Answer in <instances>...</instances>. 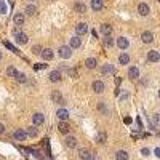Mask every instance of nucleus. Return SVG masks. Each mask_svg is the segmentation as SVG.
I'll return each mask as SVG.
<instances>
[{
	"instance_id": "nucleus-39",
	"label": "nucleus",
	"mask_w": 160,
	"mask_h": 160,
	"mask_svg": "<svg viewBox=\"0 0 160 160\" xmlns=\"http://www.w3.org/2000/svg\"><path fill=\"white\" fill-rule=\"evenodd\" d=\"M98 139H99V143H104V141H106V135L101 133L99 136H98Z\"/></svg>"
},
{
	"instance_id": "nucleus-7",
	"label": "nucleus",
	"mask_w": 160,
	"mask_h": 160,
	"mask_svg": "<svg viewBox=\"0 0 160 160\" xmlns=\"http://www.w3.org/2000/svg\"><path fill=\"white\" fill-rule=\"evenodd\" d=\"M13 138H15V141H26L27 139V135H26V131L22 130V128H16L15 131H13Z\"/></svg>"
},
{
	"instance_id": "nucleus-21",
	"label": "nucleus",
	"mask_w": 160,
	"mask_h": 160,
	"mask_svg": "<svg viewBox=\"0 0 160 160\" xmlns=\"http://www.w3.org/2000/svg\"><path fill=\"white\" fill-rule=\"evenodd\" d=\"M24 131H26L27 138H35V136L39 135V130H37V126H34V125H31L29 128H26Z\"/></svg>"
},
{
	"instance_id": "nucleus-26",
	"label": "nucleus",
	"mask_w": 160,
	"mask_h": 160,
	"mask_svg": "<svg viewBox=\"0 0 160 160\" xmlns=\"http://www.w3.org/2000/svg\"><path fill=\"white\" fill-rule=\"evenodd\" d=\"M101 32H102V35H111L112 34V26L107 24V22L101 24Z\"/></svg>"
},
{
	"instance_id": "nucleus-2",
	"label": "nucleus",
	"mask_w": 160,
	"mask_h": 160,
	"mask_svg": "<svg viewBox=\"0 0 160 160\" xmlns=\"http://www.w3.org/2000/svg\"><path fill=\"white\" fill-rule=\"evenodd\" d=\"M15 40H16L18 45H26L27 40H29V37H27L24 32H21V31H15Z\"/></svg>"
},
{
	"instance_id": "nucleus-29",
	"label": "nucleus",
	"mask_w": 160,
	"mask_h": 160,
	"mask_svg": "<svg viewBox=\"0 0 160 160\" xmlns=\"http://www.w3.org/2000/svg\"><path fill=\"white\" fill-rule=\"evenodd\" d=\"M119 63H120L122 66L128 64V63H130V55H126V53H122V55L119 56Z\"/></svg>"
},
{
	"instance_id": "nucleus-22",
	"label": "nucleus",
	"mask_w": 160,
	"mask_h": 160,
	"mask_svg": "<svg viewBox=\"0 0 160 160\" xmlns=\"http://www.w3.org/2000/svg\"><path fill=\"white\" fill-rule=\"evenodd\" d=\"M101 72L104 74V75H112V74L115 72V69H114V66H112V64H104L101 67Z\"/></svg>"
},
{
	"instance_id": "nucleus-9",
	"label": "nucleus",
	"mask_w": 160,
	"mask_h": 160,
	"mask_svg": "<svg viewBox=\"0 0 160 160\" xmlns=\"http://www.w3.org/2000/svg\"><path fill=\"white\" fill-rule=\"evenodd\" d=\"M87 32H88V24L87 22H79V24L75 26V34H77L79 37L85 35Z\"/></svg>"
},
{
	"instance_id": "nucleus-41",
	"label": "nucleus",
	"mask_w": 160,
	"mask_h": 160,
	"mask_svg": "<svg viewBox=\"0 0 160 160\" xmlns=\"http://www.w3.org/2000/svg\"><path fill=\"white\" fill-rule=\"evenodd\" d=\"M46 66H48V64H39V66H37V69H43V67H46Z\"/></svg>"
},
{
	"instance_id": "nucleus-37",
	"label": "nucleus",
	"mask_w": 160,
	"mask_h": 160,
	"mask_svg": "<svg viewBox=\"0 0 160 160\" xmlns=\"http://www.w3.org/2000/svg\"><path fill=\"white\" fill-rule=\"evenodd\" d=\"M141 155H143V157H149V155H150V149L143 147V149H141Z\"/></svg>"
},
{
	"instance_id": "nucleus-24",
	"label": "nucleus",
	"mask_w": 160,
	"mask_h": 160,
	"mask_svg": "<svg viewBox=\"0 0 160 160\" xmlns=\"http://www.w3.org/2000/svg\"><path fill=\"white\" fill-rule=\"evenodd\" d=\"M90 5H91V10H95V11H99V10H102V0H91L90 2Z\"/></svg>"
},
{
	"instance_id": "nucleus-27",
	"label": "nucleus",
	"mask_w": 160,
	"mask_h": 160,
	"mask_svg": "<svg viewBox=\"0 0 160 160\" xmlns=\"http://www.w3.org/2000/svg\"><path fill=\"white\" fill-rule=\"evenodd\" d=\"M5 74H7V77H13V79H15L16 74H18V69L15 67V66H8L7 70H5Z\"/></svg>"
},
{
	"instance_id": "nucleus-12",
	"label": "nucleus",
	"mask_w": 160,
	"mask_h": 160,
	"mask_svg": "<svg viewBox=\"0 0 160 160\" xmlns=\"http://www.w3.org/2000/svg\"><path fill=\"white\" fill-rule=\"evenodd\" d=\"M138 13H139V16H147L149 13H150V7L147 5V3L141 2L139 5H138Z\"/></svg>"
},
{
	"instance_id": "nucleus-1",
	"label": "nucleus",
	"mask_w": 160,
	"mask_h": 160,
	"mask_svg": "<svg viewBox=\"0 0 160 160\" xmlns=\"http://www.w3.org/2000/svg\"><path fill=\"white\" fill-rule=\"evenodd\" d=\"M58 55L63 59H69L70 56H72V48H70L69 45H63V46H59V48H58Z\"/></svg>"
},
{
	"instance_id": "nucleus-28",
	"label": "nucleus",
	"mask_w": 160,
	"mask_h": 160,
	"mask_svg": "<svg viewBox=\"0 0 160 160\" xmlns=\"http://www.w3.org/2000/svg\"><path fill=\"white\" fill-rule=\"evenodd\" d=\"M96 64H98L96 58H87V59H85V66H87V69H95V67H96Z\"/></svg>"
},
{
	"instance_id": "nucleus-10",
	"label": "nucleus",
	"mask_w": 160,
	"mask_h": 160,
	"mask_svg": "<svg viewBox=\"0 0 160 160\" xmlns=\"http://www.w3.org/2000/svg\"><path fill=\"white\" fill-rule=\"evenodd\" d=\"M114 43L119 46L120 50H126V48L130 46V42H128V39H126V37H119V39H115Z\"/></svg>"
},
{
	"instance_id": "nucleus-31",
	"label": "nucleus",
	"mask_w": 160,
	"mask_h": 160,
	"mask_svg": "<svg viewBox=\"0 0 160 160\" xmlns=\"http://www.w3.org/2000/svg\"><path fill=\"white\" fill-rule=\"evenodd\" d=\"M102 42H104V45L106 46H109V48H111V46H114V39H112V35H104V39H102Z\"/></svg>"
},
{
	"instance_id": "nucleus-11",
	"label": "nucleus",
	"mask_w": 160,
	"mask_h": 160,
	"mask_svg": "<svg viewBox=\"0 0 160 160\" xmlns=\"http://www.w3.org/2000/svg\"><path fill=\"white\" fill-rule=\"evenodd\" d=\"M77 154H79V159L80 160H93V154L88 149H79Z\"/></svg>"
},
{
	"instance_id": "nucleus-20",
	"label": "nucleus",
	"mask_w": 160,
	"mask_h": 160,
	"mask_svg": "<svg viewBox=\"0 0 160 160\" xmlns=\"http://www.w3.org/2000/svg\"><path fill=\"white\" fill-rule=\"evenodd\" d=\"M24 19H26L24 13H16V15L13 16V22H15L16 26H22V24H24Z\"/></svg>"
},
{
	"instance_id": "nucleus-23",
	"label": "nucleus",
	"mask_w": 160,
	"mask_h": 160,
	"mask_svg": "<svg viewBox=\"0 0 160 160\" xmlns=\"http://www.w3.org/2000/svg\"><path fill=\"white\" fill-rule=\"evenodd\" d=\"M128 159H130V155L123 149H120V150H117V152H115V160H128Z\"/></svg>"
},
{
	"instance_id": "nucleus-38",
	"label": "nucleus",
	"mask_w": 160,
	"mask_h": 160,
	"mask_svg": "<svg viewBox=\"0 0 160 160\" xmlns=\"http://www.w3.org/2000/svg\"><path fill=\"white\" fill-rule=\"evenodd\" d=\"M7 133V125L5 123H0V136H3Z\"/></svg>"
},
{
	"instance_id": "nucleus-4",
	"label": "nucleus",
	"mask_w": 160,
	"mask_h": 160,
	"mask_svg": "<svg viewBox=\"0 0 160 160\" xmlns=\"http://www.w3.org/2000/svg\"><path fill=\"white\" fill-rule=\"evenodd\" d=\"M91 90L95 91L96 95H101V93L106 90V85L101 82V80H95V82L91 83Z\"/></svg>"
},
{
	"instance_id": "nucleus-17",
	"label": "nucleus",
	"mask_w": 160,
	"mask_h": 160,
	"mask_svg": "<svg viewBox=\"0 0 160 160\" xmlns=\"http://www.w3.org/2000/svg\"><path fill=\"white\" fill-rule=\"evenodd\" d=\"M128 77L131 80H138L139 79V69L136 67V66H131V67L128 69Z\"/></svg>"
},
{
	"instance_id": "nucleus-35",
	"label": "nucleus",
	"mask_w": 160,
	"mask_h": 160,
	"mask_svg": "<svg viewBox=\"0 0 160 160\" xmlns=\"http://www.w3.org/2000/svg\"><path fill=\"white\" fill-rule=\"evenodd\" d=\"M98 107H99V111H101V112H102V114H104V115H109V109H107V107H106L104 104H102V102H101V104L98 106Z\"/></svg>"
},
{
	"instance_id": "nucleus-40",
	"label": "nucleus",
	"mask_w": 160,
	"mask_h": 160,
	"mask_svg": "<svg viewBox=\"0 0 160 160\" xmlns=\"http://www.w3.org/2000/svg\"><path fill=\"white\" fill-rule=\"evenodd\" d=\"M154 155H155V157H160V147H155L154 149Z\"/></svg>"
},
{
	"instance_id": "nucleus-18",
	"label": "nucleus",
	"mask_w": 160,
	"mask_h": 160,
	"mask_svg": "<svg viewBox=\"0 0 160 160\" xmlns=\"http://www.w3.org/2000/svg\"><path fill=\"white\" fill-rule=\"evenodd\" d=\"M51 99H53L55 102H58V104H66V101H64V98H63V95H61L59 91H53L51 93Z\"/></svg>"
},
{
	"instance_id": "nucleus-34",
	"label": "nucleus",
	"mask_w": 160,
	"mask_h": 160,
	"mask_svg": "<svg viewBox=\"0 0 160 160\" xmlns=\"http://www.w3.org/2000/svg\"><path fill=\"white\" fill-rule=\"evenodd\" d=\"M3 45H5V46H7L8 50H11L13 53H18V50H16V48H15V46H13L11 43H10V42H7V40H5V42H3Z\"/></svg>"
},
{
	"instance_id": "nucleus-6",
	"label": "nucleus",
	"mask_w": 160,
	"mask_h": 160,
	"mask_svg": "<svg viewBox=\"0 0 160 160\" xmlns=\"http://www.w3.org/2000/svg\"><path fill=\"white\" fill-rule=\"evenodd\" d=\"M40 56H42V59H43V61H51L55 58V51L51 48H42Z\"/></svg>"
},
{
	"instance_id": "nucleus-33",
	"label": "nucleus",
	"mask_w": 160,
	"mask_h": 160,
	"mask_svg": "<svg viewBox=\"0 0 160 160\" xmlns=\"http://www.w3.org/2000/svg\"><path fill=\"white\" fill-rule=\"evenodd\" d=\"M0 13H2V15H7V5H5L3 0H0Z\"/></svg>"
},
{
	"instance_id": "nucleus-30",
	"label": "nucleus",
	"mask_w": 160,
	"mask_h": 160,
	"mask_svg": "<svg viewBox=\"0 0 160 160\" xmlns=\"http://www.w3.org/2000/svg\"><path fill=\"white\" fill-rule=\"evenodd\" d=\"M15 80H16L18 83H26V82H27V77H26V74L18 72V74H16V77H15Z\"/></svg>"
},
{
	"instance_id": "nucleus-42",
	"label": "nucleus",
	"mask_w": 160,
	"mask_h": 160,
	"mask_svg": "<svg viewBox=\"0 0 160 160\" xmlns=\"http://www.w3.org/2000/svg\"><path fill=\"white\" fill-rule=\"evenodd\" d=\"M0 61H2V51H0Z\"/></svg>"
},
{
	"instance_id": "nucleus-13",
	"label": "nucleus",
	"mask_w": 160,
	"mask_h": 160,
	"mask_svg": "<svg viewBox=\"0 0 160 160\" xmlns=\"http://www.w3.org/2000/svg\"><path fill=\"white\" fill-rule=\"evenodd\" d=\"M147 61H149V63H159V61H160L159 51H157V50H150V51H147Z\"/></svg>"
},
{
	"instance_id": "nucleus-16",
	"label": "nucleus",
	"mask_w": 160,
	"mask_h": 160,
	"mask_svg": "<svg viewBox=\"0 0 160 160\" xmlns=\"http://www.w3.org/2000/svg\"><path fill=\"white\" fill-rule=\"evenodd\" d=\"M80 45H82V39H80L79 35H74V37H70L69 39V46L70 48H80Z\"/></svg>"
},
{
	"instance_id": "nucleus-32",
	"label": "nucleus",
	"mask_w": 160,
	"mask_h": 160,
	"mask_svg": "<svg viewBox=\"0 0 160 160\" xmlns=\"http://www.w3.org/2000/svg\"><path fill=\"white\" fill-rule=\"evenodd\" d=\"M24 11L27 13V15H31V16H32V15H35V11H37V7H35V5H27Z\"/></svg>"
},
{
	"instance_id": "nucleus-36",
	"label": "nucleus",
	"mask_w": 160,
	"mask_h": 160,
	"mask_svg": "<svg viewBox=\"0 0 160 160\" xmlns=\"http://www.w3.org/2000/svg\"><path fill=\"white\" fill-rule=\"evenodd\" d=\"M40 51H42L40 45H34V46H32V53H34V55H40Z\"/></svg>"
},
{
	"instance_id": "nucleus-14",
	"label": "nucleus",
	"mask_w": 160,
	"mask_h": 160,
	"mask_svg": "<svg viewBox=\"0 0 160 160\" xmlns=\"http://www.w3.org/2000/svg\"><path fill=\"white\" fill-rule=\"evenodd\" d=\"M58 131L63 135H69L70 133V125L67 122H58Z\"/></svg>"
},
{
	"instance_id": "nucleus-5",
	"label": "nucleus",
	"mask_w": 160,
	"mask_h": 160,
	"mask_svg": "<svg viewBox=\"0 0 160 160\" xmlns=\"http://www.w3.org/2000/svg\"><path fill=\"white\" fill-rule=\"evenodd\" d=\"M64 144H66L67 149H75L77 147V138H75V136H70V135H66Z\"/></svg>"
},
{
	"instance_id": "nucleus-8",
	"label": "nucleus",
	"mask_w": 160,
	"mask_h": 160,
	"mask_svg": "<svg viewBox=\"0 0 160 160\" xmlns=\"http://www.w3.org/2000/svg\"><path fill=\"white\" fill-rule=\"evenodd\" d=\"M56 117H58L59 122H67L70 117V112L67 109H58L56 111Z\"/></svg>"
},
{
	"instance_id": "nucleus-15",
	"label": "nucleus",
	"mask_w": 160,
	"mask_h": 160,
	"mask_svg": "<svg viewBox=\"0 0 160 160\" xmlns=\"http://www.w3.org/2000/svg\"><path fill=\"white\" fill-rule=\"evenodd\" d=\"M141 40H143V43H152L154 42V34L150 31H144L143 34H141Z\"/></svg>"
},
{
	"instance_id": "nucleus-3",
	"label": "nucleus",
	"mask_w": 160,
	"mask_h": 160,
	"mask_svg": "<svg viewBox=\"0 0 160 160\" xmlns=\"http://www.w3.org/2000/svg\"><path fill=\"white\" fill-rule=\"evenodd\" d=\"M45 123V115L42 114V112H35L34 115H32V125L34 126H40Z\"/></svg>"
},
{
	"instance_id": "nucleus-19",
	"label": "nucleus",
	"mask_w": 160,
	"mask_h": 160,
	"mask_svg": "<svg viewBox=\"0 0 160 160\" xmlns=\"http://www.w3.org/2000/svg\"><path fill=\"white\" fill-rule=\"evenodd\" d=\"M48 79H50V82L58 83V82H61V72H59V70H51L50 75H48Z\"/></svg>"
},
{
	"instance_id": "nucleus-25",
	"label": "nucleus",
	"mask_w": 160,
	"mask_h": 160,
	"mask_svg": "<svg viewBox=\"0 0 160 160\" xmlns=\"http://www.w3.org/2000/svg\"><path fill=\"white\" fill-rule=\"evenodd\" d=\"M74 8H75V11H77V13H80V15L87 11V5H85V3H83V2H75Z\"/></svg>"
}]
</instances>
